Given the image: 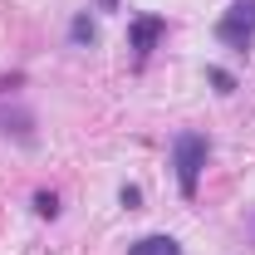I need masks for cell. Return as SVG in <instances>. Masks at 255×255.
<instances>
[{
	"label": "cell",
	"mask_w": 255,
	"mask_h": 255,
	"mask_svg": "<svg viewBox=\"0 0 255 255\" xmlns=\"http://www.w3.org/2000/svg\"><path fill=\"white\" fill-rule=\"evenodd\" d=\"M201 167H206V137L182 132V137H177V182H182L187 196H196V177H201Z\"/></svg>",
	"instance_id": "1"
},
{
	"label": "cell",
	"mask_w": 255,
	"mask_h": 255,
	"mask_svg": "<svg viewBox=\"0 0 255 255\" xmlns=\"http://www.w3.org/2000/svg\"><path fill=\"white\" fill-rule=\"evenodd\" d=\"M255 34V0H236L231 5V15H226L221 25H216V39L231 44V49H246Z\"/></svg>",
	"instance_id": "2"
},
{
	"label": "cell",
	"mask_w": 255,
	"mask_h": 255,
	"mask_svg": "<svg viewBox=\"0 0 255 255\" xmlns=\"http://www.w3.org/2000/svg\"><path fill=\"white\" fill-rule=\"evenodd\" d=\"M157 34H162V20H132V49L147 54V49L157 44Z\"/></svg>",
	"instance_id": "3"
},
{
	"label": "cell",
	"mask_w": 255,
	"mask_h": 255,
	"mask_svg": "<svg viewBox=\"0 0 255 255\" xmlns=\"http://www.w3.org/2000/svg\"><path fill=\"white\" fill-rule=\"evenodd\" d=\"M128 255H182V251H177V241H172V236H147V241H137Z\"/></svg>",
	"instance_id": "4"
},
{
	"label": "cell",
	"mask_w": 255,
	"mask_h": 255,
	"mask_svg": "<svg viewBox=\"0 0 255 255\" xmlns=\"http://www.w3.org/2000/svg\"><path fill=\"white\" fill-rule=\"evenodd\" d=\"M34 206H39V216H54V211H59V201H54L49 191H39V196H34Z\"/></svg>",
	"instance_id": "5"
},
{
	"label": "cell",
	"mask_w": 255,
	"mask_h": 255,
	"mask_svg": "<svg viewBox=\"0 0 255 255\" xmlns=\"http://www.w3.org/2000/svg\"><path fill=\"white\" fill-rule=\"evenodd\" d=\"M211 84H216V89H221V94H231V89H236V79H231V74H226V69H211Z\"/></svg>",
	"instance_id": "6"
},
{
	"label": "cell",
	"mask_w": 255,
	"mask_h": 255,
	"mask_svg": "<svg viewBox=\"0 0 255 255\" xmlns=\"http://www.w3.org/2000/svg\"><path fill=\"white\" fill-rule=\"evenodd\" d=\"M74 39H94V25L89 20H74Z\"/></svg>",
	"instance_id": "7"
}]
</instances>
